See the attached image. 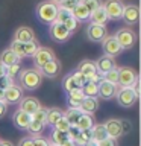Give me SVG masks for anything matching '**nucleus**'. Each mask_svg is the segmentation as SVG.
<instances>
[{"instance_id":"12","label":"nucleus","mask_w":141,"mask_h":146,"mask_svg":"<svg viewBox=\"0 0 141 146\" xmlns=\"http://www.w3.org/2000/svg\"><path fill=\"white\" fill-rule=\"evenodd\" d=\"M106 35H108L106 26L94 25V23H90L86 26V38L90 41H93V43H102Z\"/></svg>"},{"instance_id":"2","label":"nucleus","mask_w":141,"mask_h":146,"mask_svg":"<svg viewBox=\"0 0 141 146\" xmlns=\"http://www.w3.org/2000/svg\"><path fill=\"white\" fill-rule=\"evenodd\" d=\"M56 14H58V6L55 3H52L50 0L40 2L35 8L36 18L40 20V23H43L45 26H50L55 20H56Z\"/></svg>"},{"instance_id":"56","label":"nucleus","mask_w":141,"mask_h":146,"mask_svg":"<svg viewBox=\"0 0 141 146\" xmlns=\"http://www.w3.org/2000/svg\"><path fill=\"white\" fill-rule=\"evenodd\" d=\"M84 146H97V143H96V141H93V140H91V141H88V143H85Z\"/></svg>"},{"instance_id":"15","label":"nucleus","mask_w":141,"mask_h":146,"mask_svg":"<svg viewBox=\"0 0 141 146\" xmlns=\"http://www.w3.org/2000/svg\"><path fill=\"white\" fill-rule=\"evenodd\" d=\"M94 64H96V70H97V73L100 76H103L105 73H108L109 70H112L114 67H117L115 59L111 58V56H106V55H102L100 58H97L94 61Z\"/></svg>"},{"instance_id":"13","label":"nucleus","mask_w":141,"mask_h":146,"mask_svg":"<svg viewBox=\"0 0 141 146\" xmlns=\"http://www.w3.org/2000/svg\"><path fill=\"white\" fill-rule=\"evenodd\" d=\"M97 88H99L97 98L103 99V100H111V99L115 98L118 87L114 85V84H109V82H106V81L102 79V81H100L99 84H97Z\"/></svg>"},{"instance_id":"14","label":"nucleus","mask_w":141,"mask_h":146,"mask_svg":"<svg viewBox=\"0 0 141 146\" xmlns=\"http://www.w3.org/2000/svg\"><path fill=\"white\" fill-rule=\"evenodd\" d=\"M61 70H62V64L56 56H55L52 61H49L40 72H41V75H43V78H50V79H53V78H56L59 73H61Z\"/></svg>"},{"instance_id":"37","label":"nucleus","mask_w":141,"mask_h":146,"mask_svg":"<svg viewBox=\"0 0 141 146\" xmlns=\"http://www.w3.org/2000/svg\"><path fill=\"white\" fill-rule=\"evenodd\" d=\"M93 140V135H91V129H85V131H80L79 135H77V139L74 140V143L77 146H84L85 143H88V141Z\"/></svg>"},{"instance_id":"58","label":"nucleus","mask_w":141,"mask_h":146,"mask_svg":"<svg viewBox=\"0 0 141 146\" xmlns=\"http://www.w3.org/2000/svg\"><path fill=\"white\" fill-rule=\"evenodd\" d=\"M49 146H59V145H55V143H49Z\"/></svg>"},{"instance_id":"18","label":"nucleus","mask_w":141,"mask_h":146,"mask_svg":"<svg viewBox=\"0 0 141 146\" xmlns=\"http://www.w3.org/2000/svg\"><path fill=\"white\" fill-rule=\"evenodd\" d=\"M18 105H20L18 110H21V111H24V113L29 114V116H32V114L41 107V102L36 98H34V96H26V98H23L20 100Z\"/></svg>"},{"instance_id":"35","label":"nucleus","mask_w":141,"mask_h":146,"mask_svg":"<svg viewBox=\"0 0 141 146\" xmlns=\"http://www.w3.org/2000/svg\"><path fill=\"white\" fill-rule=\"evenodd\" d=\"M9 49L12 50L14 55H15L18 59L26 58V56H24V44H23V43H18V41L12 40V41H11V46H9Z\"/></svg>"},{"instance_id":"54","label":"nucleus","mask_w":141,"mask_h":146,"mask_svg":"<svg viewBox=\"0 0 141 146\" xmlns=\"http://www.w3.org/2000/svg\"><path fill=\"white\" fill-rule=\"evenodd\" d=\"M5 75H6V67H5L3 64L0 62V78H2V76H5Z\"/></svg>"},{"instance_id":"36","label":"nucleus","mask_w":141,"mask_h":146,"mask_svg":"<svg viewBox=\"0 0 141 146\" xmlns=\"http://www.w3.org/2000/svg\"><path fill=\"white\" fill-rule=\"evenodd\" d=\"M103 81L109 82V84H114L118 87V67H114L112 70H109L108 73H105V75L102 76Z\"/></svg>"},{"instance_id":"4","label":"nucleus","mask_w":141,"mask_h":146,"mask_svg":"<svg viewBox=\"0 0 141 146\" xmlns=\"http://www.w3.org/2000/svg\"><path fill=\"white\" fill-rule=\"evenodd\" d=\"M121 18L125 21L126 27L130 26H136L140 23V8L136 3H126L123 8V14Z\"/></svg>"},{"instance_id":"33","label":"nucleus","mask_w":141,"mask_h":146,"mask_svg":"<svg viewBox=\"0 0 141 146\" xmlns=\"http://www.w3.org/2000/svg\"><path fill=\"white\" fill-rule=\"evenodd\" d=\"M67 140H68V134H67V132L52 129V134H50V143H55V145L61 146L64 141H67Z\"/></svg>"},{"instance_id":"32","label":"nucleus","mask_w":141,"mask_h":146,"mask_svg":"<svg viewBox=\"0 0 141 146\" xmlns=\"http://www.w3.org/2000/svg\"><path fill=\"white\" fill-rule=\"evenodd\" d=\"M80 90H82V93H84L85 98H97V94H99V88H97V84H96V82L88 81Z\"/></svg>"},{"instance_id":"44","label":"nucleus","mask_w":141,"mask_h":146,"mask_svg":"<svg viewBox=\"0 0 141 146\" xmlns=\"http://www.w3.org/2000/svg\"><path fill=\"white\" fill-rule=\"evenodd\" d=\"M71 73H73V78H74V81L77 82V85H79L80 88H82V87H84V85L86 84V82H88V78H86L85 75H82L80 72L74 70V72H71Z\"/></svg>"},{"instance_id":"8","label":"nucleus","mask_w":141,"mask_h":146,"mask_svg":"<svg viewBox=\"0 0 141 146\" xmlns=\"http://www.w3.org/2000/svg\"><path fill=\"white\" fill-rule=\"evenodd\" d=\"M103 8L105 12H106L108 18L111 21H117L121 18L123 14V8H125V3L121 0H105L103 2Z\"/></svg>"},{"instance_id":"41","label":"nucleus","mask_w":141,"mask_h":146,"mask_svg":"<svg viewBox=\"0 0 141 146\" xmlns=\"http://www.w3.org/2000/svg\"><path fill=\"white\" fill-rule=\"evenodd\" d=\"M20 72H21V68H20V62H17V64H14V66H9L6 67V76L9 78V79H15V78L20 75Z\"/></svg>"},{"instance_id":"39","label":"nucleus","mask_w":141,"mask_h":146,"mask_svg":"<svg viewBox=\"0 0 141 146\" xmlns=\"http://www.w3.org/2000/svg\"><path fill=\"white\" fill-rule=\"evenodd\" d=\"M71 11H68V9H64L61 6H58V14H56V23H61V25H64L68 18H71Z\"/></svg>"},{"instance_id":"27","label":"nucleus","mask_w":141,"mask_h":146,"mask_svg":"<svg viewBox=\"0 0 141 146\" xmlns=\"http://www.w3.org/2000/svg\"><path fill=\"white\" fill-rule=\"evenodd\" d=\"M94 123H96L94 116H91V114H84V113H82V116L79 117V120L76 122V125H74V126H77L80 131H85V129H91V128L94 126Z\"/></svg>"},{"instance_id":"31","label":"nucleus","mask_w":141,"mask_h":146,"mask_svg":"<svg viewBox=\"0 0 141 146\" xmlns=\"http://www.w3.org/2000/svg\"><path fill=\"white\" fill-rule=\"evenodd\" d=\"M26 131L29 132V137H32V139H34V137H41V134H43V131H44V125L40 123V122L30 120Z\"/></svg>"},{"instance_id":"3","label":"nucleus","mask_w":141,"mask_h":146,"mask_svg":"<svg viewBox=\"0 0 141 146\" xmlns=\"http://www.w3.org/2000/svg\"><path fill=\"white\" fill-rule=\"evenodd\" d=\"M114 36H115L117 43L120 44L121 50H132L136 44V34L132 27H120Z\"/></svg>"},{"instance_id":"25","label":"nucleus","mask_w":141,"mask_h":146,"mask_svg":"<svg viewBox=\"0 0 141 146\" xmlns=\"http://www.w3.org/2000/svg\"><path fill=\"white\" fill-rule=\"evenodd\" d=\"M61 117H64V111L61 108H56V107H52V108H47V116H45V125H50L53 126Z\"/></svg>"},{"instance_id":"55","label":"nucleus","mask_w":141,"mask_h":146,"mask_svg":"<svg viewBox=\"0 0 141 146\" xmlns=\"http://www.w3.org/2000/svg\"><path fill=\"white\" fill-rule=\"evenodd\" d=\"M50 2H52V3H55L56 6H59V5H61V3L64 2V0H50Z\"/></svg>"},{"instance_id":"19","label":"nucleus","mask_w":141,"mask_h":146,"mask_svg":"<svg viewBox=\"0 0 141 146\" xmlns=\"http://www.w3.org/2000/svg\"><path fill=\"white\" fill-rule=\"evenodd\" d=\"M12 40L18 41V43H23V44L29 43V41L35 40V32L29 26H20L15 32H14V38Z\"/></svg>"},{"instance_id":"1","label":"nucleus","mask_w":141,"mask_h":146,"mask_svg":"<svg viewBox=\"0 0 141 146\" xmlns=\"http://www.w3.org/2000/svg\"><path fill=\"white\" fill-rule=\"evenodd\" d=\"M18 79H20V85L23 90H27V91H34V90H38L41 84H43V75L38 68H24V70L20 72L18 75Z\"/></svg>"},{"instance_id":"47","label":"nucleus","mask_w":141,"mask_h":146,"mask_svg":"<svg viewBox=\"0 0 141 146\" xmlns=\"http://www.w3.org/2000/svg\"><path fill=\"white\" fill-rule=\"evenodd\" d=\"M12 84H14V81H12V79H9L6 75L0 78V88H2V90H6L8 87H11Z\"/></svg>"},{"instance_id":"29","label":"nucleus","mask_w":141,"mask_h":146,"mask_svg":"<svg viewBox=\"0 0 141 146\" xmlns=\"http://www.w3.org/2000/svg\"><path fill=\"white\" fill-rule=\"evenodd\" d=\"M62 88L65 93H70V91L73 90H77V88H80L79 85H77V82L74 81V78H73V73H67L65 76L62 78Z\"/></svg>"},{"instance_id":"5","label":"nucleus","mask_w":141,"mask_h":146,"mask_svg":"<svg viewBox=\"0 0 141 146\" xmlns=\"http://www.w3.org/2000/svg\"><path fill=\"white\" fill-rule=\"evenodd\" d=\"M138 81V73L132 67H118V87L130 88Z\"/></svg>"},{"instance_id":"45","label":"nucleus","mask_w":141,"mask_h":146,"mask_svg":"<svg viewBox=\"0 0 141 146\" xmlns=\"http://www.w3.org/2000/svg\"><path fill=\"white\" fill-rule=\"evenodd\" d=\"M120 125H121L123 135H125V134H129V132L134 129V125H132V122L129 120V119H120Z\"/></svg>"},{"instance_id":"42","label":"nucleus","mask_w":141,"mask_h":146,"mask_svg":"<svg viewBox=\"0 0 141 146\" xmlns=\"http://www.w3.org/2000/svg\"><path fill=\"white\" fill-rule=\"evenodd\" d=\"M68 128H70V123L67 122V119H65V117H61V119H59V120L53 125V129L62 131V132H67V131H68Z\"/></svg>"},{"instance_id":"40","label":"nucleus","mask_w":141,"mask_h":146,"mask_svg":"<svg viewBox=\"0 0 141 146\" xmlns=\"http://www.w3.org/2000/svg\"><path fill=\"white\" fill-rule=\"evenodd\" d=\"M80 3L84 5V6L90 11V14L93 12V11H96L97 8H100L103 5V2L102 0H80Z\"/></svg>"},{"instance_id":"48","label":"nucleus","mask_w":141,"mask_h":146,"mask_svg":"<svg viewBox=\"0 0 141 146\" xmlns=\"http://www.w3.org/2000/svg\"><path fill=\"white\" fill-rule=\"evenodd\" d=\"M32 140H34V146H49V143H50L44 137H34Z\"/></svg>"},{"instance_id":"22","label":"nucleus","mask_w":141,"mask_h":146,"mask_svg":"<svg viewBox=\"0 0 141 146\" xmlns=\"http://www.w3.org/2000/svg\"><path fill=\"white\" fill-rule=\"evenodd\" d=\"M109 21V18L105 12V8L103 5L100 8H97L96 11H93L90 14V23H94V25H100V26H105L106 23Z\"/></svg>"},{"instance_id":"52","label":"nucleus","mask_w":141,"mask_h":146,"mask_svg":"<svg viewBox=\"0 0 141 146\" xmlns=\"http://www.w3.org/2000/svg\"><path fill=\"white\" fill-rule=\"evenodd\" d=\"M0 146H14V143L9 140H0Z\"/></svg>"},{"instance_id":"26","label":"nucleus","mask_w":141,"mask_h":146,"mask_svg":"<svg viewBox=\"0 0 141 146\" xmlns=\"http://www.w3.org/2000/svg\"><path fill=\"white\" fill-rule=\"evenodd\" d=\"M0 62H2L5 67H9V66H14V64L20 62V59H18L15 55H14L12 50L8 47V49L2 50V53H0Z\"/></svg>"},{"instance_id":"23","label":"nucleus","mask_w":141,"mask_h":146,"mask_svg":"<svg viewBox=\"0 0 141 146\" xmlns=\"http://www.w3.org/2000/svg\"><path fill=\"white\" fill-rule=\"evenodd\" d=\"M84 93H82L80 88L77 90H73L70 93H67V104H68V108H79L82 100H84Z\"/></svg>"},{"instance_id":"34","label":"nucleus","mask_w":141,"mask_h":146,"mask_svg":"<svg viewBox=\"0 0 141 146\" xmlns=\"http://www.w3.org/2000/svg\"><path fill=\"white\" fill-rule=\"evenodd\" d=\"M40 49V43L36 40L24 43V56L26 58H34V55L36 53V50Z\"/></svg>"},{"instance_id":"43","label":"nucleus","mask_w":141,"mask_h":146,"mask_svg":"<svg viewBox=\"0 0 141 146\" xmlns=\"http://www.w3.org/2000/svg\"><path fill=\"white\" fill-rule=\"evenodd\" d=\"M64 27H65V29L70 32V34H74V32L79 29V23H77L74 18L71 17V18H68V20L64 23Z\"/></svg>"},{"instance_id":"24","label":"nucleus","mask_w":141,"mask_h":146,"mask_svg":"<svg viewBox=\"0 0 141 146\" xmlns=\"http://www.w3.org/2000/svg\"><path fill=\"white\" fill-rule=\"evenodd\" d=\"M71 15H73V18H74L77 23H79V25H80V23H88L90 21V11L82 3H79L74 9H73Z\"/></svg>"},{"instance_id":"49","label":"nucleus","mask_w":141,"mask_h":146,"mask_svg":"<svg viewBox=\"0 0 141 146\" xmlns=\"http://www.w3.org/2000/svg\"><path fill=\"white\" fill-rule=\"evenodd\" d=\"M97 146H118V143H117V140H114V139H105V140H102V141H99L97 143Z\"/></svg>"},{"instance_id":"51","label":"nucleus","mask_w":141,"mask_h":146,"mask_svg":"<svg viewBox=\"0 0 141 146\" xmlns=\"http://www.w3.org/2000/svg\"><path fill=\"white\" fill-rule=\"evenodd\" d=\"M6 113H8V105L3 100H0V119H3L6 116Z\"/></svg>"},{"instance_id":"57","label":"nucleus","mask_w":141,"mask_h":146,"mask_svg":"<svg viewBox=\"0 0 141 146\" xmlns=\"http://www.w3.org/2000/svg\"><path fill=\"white\" fill-rule=\"evenodd\" d=\"M3 99H5V90L0 88V100H3ZM3 102H5V100H3Z\"/></svg>"},{"instance_id":"20","label":"nucleus","mask_w":141,"mask_h":146,"mask_svg":"<svg viewBox=\"0 0 141 146\" xmlns=\"http://www.w3.org/2000/svg\"><path fill=\"white\" fill-rule=\"evenodd\" d=\"M99 107H100L99 98H84L79 110L84 114H91V116H94V113L99 110Z\"/></svg>"},{"instance_id":"9","label":"nucleus","mask_w":141,"mask_h":146,"mask_svg":"<svg viewBox=\"0 0 141 146\" xmlns=\"http://www.w3.org/2000/svg\"><path fill=\"white\" fill-rule=\"evenodd\" d=\"M55 58V52L50 47H44V46H40V49L36 50V53L34 55V66L35 68H38V70H41L45 64H47L49 61H52V59Z\"/></svg>"},{"instance_id":"30","label":"nucleus","mask_w":141,"mask_h":146,"mask_svg":"<svg viewBox=\"0 0 141 146\" xmlns=\"http://www.w3.org/2000/svg\"><path fill=\"white\" fill-rule=\"evenodd\" d=\"M82 116V111L79 108H67V111H64V117L67 119V122L71 125H76V122L79 120V117Z\"/></svg>"},{"instance_id":"50","label":"nucleus","mask_w":141,"mask_h":146,"mask_svg":"<svg viewBox=\"0 0 141 146\" xmlns=\"http://www.w3.org/2000/svg\"><path fill=\"white\" fill-rule=\"evenodd\" d=\"M18 146H34V140H32V137H23V139L20 140V143H18Z\"/></svg>"},{"instance_id":"17","label":"nucleus","mask_w":141,"mask_h":146,"mask_svg":"<svg viewBox=\"0 0 141 146\" xmlns=\"http://www.w3.org/2000/svg\"><path fill=\"white\" fill-rule=\"evenodd\" d=\"M30 120H32V117L27 113L21 111V110H17V111H14V114H12L14 126H15L17 129H20V131H26L27 126H29V123H30Z\"/></svg>"},{"instance_id":"28","label":"nucleus","mask_w":141,"mask_h":146,"mask_svg":"<svg viewBox=\"0 0 141 146\" xmlns=\"http://www.w3.org/2000/svg\"><path fill=\"white\" fill-rule=\"evenodd\" d=\"M91 135H93V141H96V143L108 139V134H106L103 123H94V126L91 128Z\"/></svg>"},{"instance_id":"46","label":"nucleus","mask_w":141,"mask_h":146,"mask_svg":"<svg viewBox=\"0 0 141 146\" xmlns=\"http://www.w3.org/2000/svg\"><path fill=\"white\" fill-rule=\"evenodd\" d=\"M79 3H80V0H64L59 6L64 8V9H68V11H73V9H74Z\"/></svg>"},{"instance_id":"11","label":"nucleus","mask_w":141,"mask_h":146,"mask_svg":"<svg viewBox=\"0 0 141 146\" xmlns=\"http://www.w3.org/2000/svg\"><path fill=\"white\" fill-rule=\"evenodd\" d=\"M24 98L23 96V88L18 84H14L11 87H8L6 90H5V104L6 105H17V104H20V100Z\"/></svg>"},{"instance_id":"21","label":"nucleus","mask_w":141,"mask_h":146,"mask_svg":"<svg viewBox=\"0 0 141 146\" xmlns=\"http://www.w3.org/2000/svg\"><path fill=\"white\" fill-rule=\"evenodd\" d=\"M76 70L80 72L82 75H85L88 79H90L93 75H96V73H97V70H96V64H94V61H91V59H82V61L77 64Z\"/></svg>"},{"instance_id":"38","label":"nucleus","mask_w":141,"mask_h":146,"mask_svg":"<svg viewBox=\"0 0 141 146\" xmlns=\"http://www.w3.org/2000/svg\"><path fill=\"white\" fill-rule=\"evenodd\" d=\"M45 116H47V108L45 107H43V105H41V107L36 110V111L32 114V120H35V122H40V123H43V125L45 126Z\"/></svg>"},{"instance_id":"6","label":"nucleus","mask_w":141,"mask_h":146,"mask_svg":"<svg viewBox=\"0 0 141 146\" xmlns=\"http://www.w3.org/2000/svg\"><path fill=\"white\" fill-rule=\"evenodd\" d=\"M114 99H117V104L121 108H132L135 105V102L138 100V98L135 96L132 88H123V87H118L117 94Z\"/></svg>"},{"instance_id":"16","label":"nucleus","mask_w":141,"mask_h":146,"mask_svg":"<svg viewBox=\"0 0 141 146\" xmlns=\"http://www.w3.org/2000/svg\"><path fill=\"white\" fill-rule=\"evenodd\" d=\"M105 129H106V134L109 139L118 140L123 135L121 132V125H120V119H108L106 122L103 123Z\"/></svg>"},{"instance_id":"7","label":"nucleus","mask_w":141,"mask_h":146,"mask_svg":"<svg viewBox=\"0 0 141 146\" xmlns=\"http://www.w3.org/2000/svg\"><path fill=\"white\" fill-rule=\"evenodd\" d=\"M71 35L65 27H64V25H61V23H56L53 21L52 25L49 26V36L52 38L55 43H67L68 40L71 38Z\"/></svg>"},{"instance_id":"53","label":"nucleus","mask_w":141,"mask_h":146,"mask_svg":"<svg viewBox=\"0 0 141 146\" xmlns=\"http://www.w3.org/2000/svg\"><path fill=\"white\" fill-rule=\"evenodd\" d=\"M61 146H77V145H76V143H74V141H73V140H70V139H68L67 141H64V143H62Z\"/></svg>"},{"instance_id":"10","label":"nucleus","mask_w":141,"mask_h":146,"mask_svg":"<svg viewBox=\"0 0 141 146\" xmlns=\"http://www.w3.org/2000/svg\"><path fill=\"white\" fill-rule=\"evenodd\" d=\"M102 49H103V55H106V56H117V55H120L123 50L120 47V44L117 43L115 36L114 35H106L105 36V40L102 41Z\"/></svg>"}]
</instances>
